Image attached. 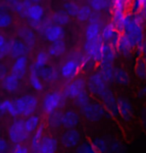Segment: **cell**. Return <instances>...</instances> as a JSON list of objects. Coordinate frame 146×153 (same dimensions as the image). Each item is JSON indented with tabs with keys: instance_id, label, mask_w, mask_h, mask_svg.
<instances>
[{
	"instance_id": "cell-1",
	"label": "cell",
	"mask_w": 146,
	"mask_h": 153,
	"mask_svg": "<svg viewBox=\"0 0 146 153\" xmlns=\"http://www.w3.org/2000/svg\"><path fill=\"white\" fill-rule=\"evenodd\" d=\"M121 33L129 37L138 48L145 41V19L142 12H126Z\"/></svg>"
},
{
	"instance_id": "cell-2",
	"label": "cell",
	"mask_w": 146,
	"mask_h": 153,
	"mask_svg": "<svg viewBox=\"0 0 146 153\" xmlns=\"http://www.w3.org/2000/svg\"><path fill=\"white\" fill-rule=\"evenodd\" d=\"M80 110H81L82 116L92 123H97L103 120L105 117L110 116L102 103L99 101H90L86 106H84Z\"/></svg>"
},
{
	"instance_id": "cell-3",
	"label": "cell",
	"mask_w": 146,
	"mask_h": 153,
	"mask_svg": "<svg viewBox=\"0 0 146 153\" xmlns=\"http://www.w3.org/2000/svg\"><path fill=\"white\" fill-rule=\"evenodd\" d=\"M66 99L63 92L53 91L49 92L44 96L42 101V109L47 115L52 113L56 110H60L62 107H64Z\"/></svg>"
},
{
	"instance_id": "cell-4",
	"label": "cell",
	"mask_w": 146,
	"mask_h": 153,
	"mask_svg": "<svg viewBox=\"0 0 146 153\" xmlns=\"http://www.w3.org/2000/svg\"><path fill=\"white\" fill-rule=\"evenodd\" d=\"M14 103L19 115H22L24 117H28L34 114L38 108V100L34 95L31 94H26L19 97L14 101Z\"/></svg>"
},
{
	"instance_id": "cell-5",
	"label": "cell",
	"mask_w": 146,
	"mask_h": 153,
	"mask_svg": "<svg viewBox=\"0 0 146 153\" xmlns=\"http://www.w3.org/2000/svg\"><path fill=\"white\" fill-rule=\"evenodd\" d=\"M30 136V133L26 130L24 125V120L15 119L9 127L8 137L12 143H23Z\"/></svg>"
},
{
	"instance_id": "cell-6",
	"label": "cell",
	"mask_w": 146,
	"mask_h": 153,
	"mask_svg": "<svg viewBox=\"0 0 146 153\" xmlns=\"http://www.w3.org/2000/svg\"><path fill=\"white\" fill-rule=\"evenodd\" d=\"M108 88H109V83L105 81L98 72H94L91 74L86 81V89L91 95L95 97H99Z\"/></svg>"
},
{
	"instance_id": "cell-7",
	"label": "cell",
	"mask_w": 146,
	"mask_h": 153,
	"mask_svg": "<svg viewBox=\"0 0 146 153\" xmlns=\"http://www.w3.org/2000/svg\"><path fill=\"white\" fill-rule=\"evenodd\" d=\"M103 42L101 37L95 40H86L83 44V52L96 64H98L102 57Z\"/></svg>"
},
{
	"instance_id": "cell-8",
	"label": "cell",
	"mask_w": 146,
	"mask_h": 153,
	"mask_svg": "<svg viewBox=\"0 0 146 153\" xmlns=\"http://www.w3.org/2000/svg\"><path fill=\"white\" fill-rule=\"evenodd\" d=\"M81 140L82 134L77 128L66 129L60 136V143L64 148L67 149H75Z\"/></svg>"
},
{
	"instance_id": "cell-9",
	"label": "cell",
	"mask_w": 146,
	"mask_h": 153,
	"mask_svg": "<svg viewBox=\"0 0 146 153\" xmlns=\"http://www.w3.org/2000/svg\"><path fill=\"white\" fill-rule=\"evenodd\" d=\"M81 66L77 60L72 57H68L63 64L60 67V76H62L65 80H72L78 76L81 72Z\"/></svg>"
},
{
	"instance_id": "cell-10",
	"label": "cell",
	"mask_w": 146,
	"mask_h": 153,
	"mask_svg": "<svg viewBox=\"0 0 146 153\" xmlns=\"http://www.w3.org/2000/svg\"><path fill=\"white\" fill-rule=\"evenodd\" d=\"M116 51L123 58L130 59L132 58L134 52L136 51V46L131 41L129 37L123 33H120L118 42L116 45Z\"/></svg>"
},
{
	"instance_id": "cell-11",
	"label": "cell",
	"mask_w": 146,
	"mask_h": 153,
	"mask_svg": "<svg viewBox=\"0 0 146 153\" xmlns=\"http://www.w3.org/2000/svg\"><path fill=\"white\" fill-rule=\"evenodd\" d=\"M86 90V81L82 77H78L70 80L63 88V94L67 99H74L81 92Z\"/></svg>"
},
{
	"instance_id": "cell-12",
	"label": "cell",
	"mask_w": 146,
	"mask_h": 153,
	"mask_svg": "<svg viewBox=\"0 0 146 153\" xmlns=\"http://www.w3.org/2000/svg\"><path fill=\"white\" fill-rule=\"evenodd\" d=\"M100 102L104 106L108 114L112 117H118V108H117V98L110 89H106L103 93L98 97Z\"/></svg>"
},
{
	"instance_id": "cell-13",
	"label": "cell",
	"mask_w": 146,
	"mask_h": 153,
	"mask_svg": "<svg viewBox=\"0 0 146 153\" xmlns=\"http://www.w3.org/2000/svg\"><path fill=\"white\" fill-rule=\"evenodd\" d=\"M120 33L121 32L114 26L113 23L109 22L107 24H103L101 32H100V37H101L102 41L104 43H109L110 45L116 48Z\"/></svg>"
},
{
	"instance_id": "cell-14",
	"label": "cell",
	"mask_w": 146,
	"mask_h": 153,
	"mask_svg": "<svg viewBox=\"0 0 146 153\" xmlns=\"http://www.w3.org/2000/svg\"><path fill=\"white\" fill-rule=\"evenodd\" d=\"M117 108H118V116L122 120L129 121L133 116V106L129 99L125 97L117 98Z\"/></svg>"
},
{
	"instance_id": "cell-15",
	"label": "cell",
	"mask_w": 146,
	"mask_h": 153,
	"mask_svg": "<svg viewBox=\"0 0 146 153\" xmlns=\"http://www.w3.org/2000/svg\"><path fill=\"white\" fill-rule=\"evenodd\" d=\"M80 124V115L77 111L73 109H67L62 112L61 116V125L65 129L77 128Z\"/></svg>"
},
{
	"instance_id": "cell-16",
	"label": "cell",
	"mask_w": 146,
	"mask_h": 153,
	"mask_svg": "<svg viewBox=\"0 0 146 153\" xmlns=\"http://www.w3.org/2000/svg\"><path fill=\"white\" fill-rule=\"evenodd\" d=\"M8 44H9V52H8V54L12 58L26 56L28 51H29V47L21 39H12L10 41H8Z\"/></svg>"
},
{
	"instance_id": "cell-17",
	"label": "cell",
	"mask_w": 146,
	"mask_h": 153,
	"mask_svg": "<svg viewBox=\"0 0 146 153\" xmlns=\"http://www.w3.org/2000/svg\"><path fill=\"white\" fill-rule=\"evenodd\" d=\"M38 74L42 81L46 83H55L60 77V71L53 65H46L38 69Z\"/></svg>"
},
{
	"instance_id": "cell-18",
	"label": "cell",
	"mask_w": 146,
	"mask_h": 153,
	"mask_svg": "<svg viewBox=\"0 0 146 153\" xmlns=\"http://www.w3.org/2000/svg\"><path fill=\"white\" fill-rule=\"evenodd\" d=\"M64 34H65V31H64L63 26H60V25L51 23L49 26L44 30L42 35L44 36V38L46 39L48 42L51 43V42L57 41V40L63 39Z\"/></svg>"
},
{
	"instance_id": "cell-19",
	"label": "cell",
	"mask_w": 146,
	"mask_h": 153,
	"mask_svg": "<svg viewBox=\"0 0 146 153\" xmlns=\"http://www.w3.org/2000/svg\"><path fill=\"white\" fill-rule=\"evenodd\" d=\"M58 150V140L54 136L44 135L38 146L39 153H55Z\"/></svg>"
},
{
	"instance_id": "cell-20",
	"label": "cell",
	"mask_w": 146,
	"mask_h": 153,
	"mask_svg": "<svg viewBox=\"0 0 146 153\" xmlns=\"http://www.w3.org/2000/svg\"><path fill=\"white\" fill-rule=\"evenodd\" d=\"M28 59L27 56H20L15 58V61L11 67V74L17 77L19 80L22 79L27 73Z\"/></svg>"
},
{
	"instance_id": "cell-21",
	"label": "cell",
	"mask_w": 146,
	"mask_h": 153,
	"mask_svg": "<svg viewBox=\"0 0 146 153\" xmlns=\"http://www.w3.org/2000/svg\"><path fill=\"white\" fill-rule=\"evenodd\" d=\"M131 78L126 69L114 66L113 69V82L119 86H127L130 84Z\"/></svg>"
},
{
	"instance_id": "cell-22",
	"label": "cell",
	"mask_w": 146,
	"mask_h": 153,
	"mask_svg": "<svg viewBox=\"0 0 146 153\" xmlns=\"http://www.w3.org/2000/svg\"><path fill=\"white\" fill-rule=\"evenodd\" d=\"M117 51L116 48L110 45L109 43H103L102 48V57L99 63H106V64L114 65V62L116 60Z\"/></svg>"
},
{
	"instance_id": "cell-23",
	"label": "cell",
	"mask_w": 146,
	"mask_h": 153,
	"mask_svg": "<svg viewBox=\"0 0 146 153\" xmlns=\"http://www.w3.org/2000/svg\"><path fill=\"white\" fill-rule=\"evenodd\" d=\"M66 44L63 41V39L61 40H57V41L51 42L50 45L48 46L47 52L49 54L50 57L53 58H59V57L63 56L66 53Z\"/></svg>"
},
{
	"instance_id": "cell-24",
	"label": "cell",
	"mask_w": 146,
	"mask_h": 153,
	"mask_svg": "<svg viewBox=\"0 0 146 153\" xmlns=\"http://www.w3.org/2000/svg\"><path fill=\"white\" fill-rule=\"evenodd\" d=\"M69 57H72V58L78 61L80 66H81L82 70H86V71L90 70V69L93 68V65L96 64V63L92 61L90 58H88L84 54V52H80V51H77V50H74L72 52H70Z\"/></svg>"
},
{
	"instance_id": "cell-25",
	"label": "cell",
	"mask_w": 146,
	"mask_h": 153,
	"mask_svg": "<svg viewBox=\"0 0 146 153\" xmlns=\"http://www.w3.org/2000/svg\"><path fill=\"white\" fill-rule=\"evenodd\" d=\"M19 38L26 44L28 47L33 48L36 44V36L34 31L29 27H21L18 30Z\"/></svg>"
},
{
	"instance_id": "cell-26",
	"label": "cell",
	"mask_w": 146,
	"mask_h": 153,
	"mask_svg": "<svg viewBox=\"0 0 146 153\" xmlns=\"http://www.w3.org/2000/svg\"><path fill=\"white\" fill-rule=\"evenodd\" d=\"M26 18L30 22H38L44 18V8L39 3H32L27 12Z\"/></svg>"
},
{
	"instance_id": "cell-27",
	"label": "cell",
	"mask_w": 146,
	"mask_h": 153,
	"mask_svg": "<svg viewBox=\"0 0 146 153\" xmlns=\"http://www.w3.org/2000/svg\"><path fill=\"white\" fill-rule=\"evenodd\" d=\"M51 22L53 24L60 25V26H65V25L69 24L71 17L68 15V13L64 10H57L54 13L51 14L49 17Z\"/></svg>"
},
{
	"instance_id": "cell-28",
	"label": "cell",
	"mask_w": 146,
	"mask_h": 153,
	"mask_svg": "<svg viewBox=\"0 0 146 153\" xmlns=\"http://www.w3.org/2000/svg\"><path fill=\"white\" fill-rule=\"evenodd\" d=\"M29 82H30L31 87H32L34 90H36V91L43 90L44 85H43V83H42V80L38 74V69H37L34 65L31 66V68H30Z\"/></svg>"
},
{
	"instance_id": "cell-29",
	"label": "cell",
	"mask_w": 146,
	"mask_h": 153,
	"mask_svg": "<svg viewBox=\"0 0 146 153\" xmlns=\"http://www.w3.org/2000/svg\"><path fill=\"white\" fill-rule=\"evenodd\" d=\"M102 25L97 24L94 22H88L86 28H85V39L86 40H95L100 38V32H101Z\"/></svg>"
},
{
	"instance_id": "cell-30",
	"label": "cell",
	"mask_w": 146,
	"mask_h": 153,
	"mask_svg": "<svg viewBox=\"0 0 146 153\" xmlns=\"http://www.w3.org/2000/svg\"><path fill=\"white\" fill-rule=\"evenodd\" d=\"M19 79L15 77L14 75H6L3 79H2V87L8 92H16L19 89Z\"/></svg>"
},
{
	"instance_id": "cell-31",
	"label": "cell",
	"mask_w": 146,
	"mask_h": 153,
	"mask_svg": "<svg viewBox=\"0 0 146 153\" xmlns=\"http://www.w3.org/2000/svg\"><path fill=\"white\" fill-rule=\"evenodd\" d=\"M113 69L114 65L106 64V63H98V73L107 83L113 82Z\"/></svg>"
},
{
	"instance_id": "cell-32",
	"label": "cell",
	"mask_w": 146,
	"mask_h": 153,
	"mask_svg": "<svg viewBox=\"0 0 146 153\" xmlns=\"http://www.w3.org/2000/svg\"><path fill=\"white\" fill-rule=\"evenodd\" d=\"M134 74L137 79L146 81V60L141 56H139L136 60L135 66H134Z\"/></svg>"
},
{
	"instance_id": "cell-33",
	"label": "cell",
	"mask_w": 146,
	"mask_h": 153,
	"mask_svg": "<svg viewBox=\"0 0 146 153\" xmlns=\"http://www.w3.org/2000/svg\"><path fill=\"white\" fill-rule=\"evenodd\" d=\"M44 124L40 123V125L37 127L36 130L33 132V135L31 137V148H32V151L34 152H37V150H38L40 141H41L42 137L44 136Z\"/></svg>"
},
{
	"instance_id": "cell-34",
	"label": "cell",
	"mask_w": 146,
	"mask_h": 153,
	"mask_svg": "<svg viewBox=\"0 0 146 153\" xmlns=\"http://www.w3.org/2000/svg\"><path fill=\"white\" fill-rule=\"evenodd\" d=\"M88 5L91 7L93 12L100 13L111 7L110 0H88Z\"/></svg>"
},
{
	"instance_id": "cell-35",
	"label": "cell",
	"mask_w": 146,
	"mask_h": 153,
	"mask_svg": "<svg viewBox=\"0 0 146 153\" xmlns=\"http://www.w3.org/2000/svg\"><path fill=\"white\" fill-rule=\"evenodd\" d=\"M61 116H62V111L56 110L52 112V113L48 114L47 117V124L50 128L52 129H58L59 127H61Z\"/></svg>"
},
{
	"instance_id": "cell-36",
	"label": "cell",
	"mask_w": 146,
	"mask_h": 153,
	"mask_svg": "<svg viewBox=\"0 0 146 153\" xmlns=\"http://www.w3.org/2000/svg\"><path fill=\"white\" fill-rule=\"evenodd\" d=\"M41 123V120H40V117L38 115H30V116L26 117V119L24 120V125L26 130L29 132V133H33L34 131L37 129V127L40 125Z\"/></svg>"
},
{
	"instance_id": "cell-37",
	"label": "cell",
	"mask_w": 146,
	"mask_h": 153,
	"mask_svg": "<svg viewBox=\"0 0 146 153\" xmlns=\"http://www.w3.org/2000/svg\"><path fill=\"white\" fill-rule=\"evenodd\" d=\"M91 142L93 144V147L95 149L96 153H105L108 152V147H109V141L103 137L97 136L94 139L91 140Z\"/></svg>"
},
{
	"instance_id": "cell-38",
	"label": "cell",
	"mask_w": 146,
	"mask_h": 153,
	"mask_svg": "<svg viewBox=\"0 0 146 153\" xmlns=\"http://www.w3.org/2000/svg\"><path fill=\"white\" fill-rule=\"evenodd\" d=\"M93 14V10L89 5H83L79 6L78 12L76 14V18L79 22H88L91 15Z\"/></svg>"
},
{
	"instance_id": "cell-39",
	"label": "cell",
	"mask_w": 146,
	"mask_h": 153,
	"mask_svg": "<svg viewBox=\"0 0 146 153\" xmlns=\"http://www.w3.org/2000/svg\"><path fill=\"white\" fill-rule=\"evenodd\" d=\"M12 23V16L4 6L0 5V28H6Z\"/></svg>"
},
{
	"instance_id": "cell-40",
	"label": "cell",
	"mask_w": 146,
	"mask_h": 153,
	"mask_svg": "<svg viewBox=\"0 0 146 153\" xmlns=\"http://www.w3.org/2000/svg\"><path fill=\"white\" fill-rule=\"evenodd\" d=\"M49 54L46 51H39L38 53L36 54V58H35V62H34V66L37 68V69H40L44 66H46L48 64V61H49Z\"/></svg>"
},
{
	"instance_id": "cell-41",
	"label": "cell",
	"mask_w": 146,
	"mask_h": 153,
	"mask_svg": "<svg viewBox=\"0 0 146 153\" xmlns=\"http://www.w3.org/2000/svg\"><path fill=\"white\" fill-rule=\"evenodd\" d=\"M74 103L78 108H83L84 106H86L88 103L91 101V97H90V93L87 90L81 92L78 96H76L74 98Z\"/></svg>"
},
{
	"instance_id": "cell-42",
	"label": "cell",
	"mask_w": 146,
	"mask_h": 153,
	"mask_svg": "<svg viewBox=\"0 0 146 153\" xmlns=\"http://www.w3.org/2000/svg\"><path fill=\"white\" fill-rule=\"evenodd\" d=\"M31 4L32 3H31L29 0H21V1L19 2V4L16 6L15 9H14V11H15L20 17H22V18H26L28 9H29Z\"/></svg>"
},
{
	"instance_id": "cell-43",
	"label": "cell",
	"mask_w": 146,
	"mask_h": 153,
	"mask_svg": "<svg viewBox=\"0 0 146 153\" xmlns=\"http://www.w3.org/2000/svg\"><path fill=\"white\" fill-rule=\"evenodd\" d=\"M77 153H96L91 141H81L75 148Z\"/></svg>"
},
{
	"instance_id": "cell-44",
	"label": "cell",
	"mask_w": 146,
	"mask_h": 153,
	"mask_svg": "<svg viewBox=\"0 0 146 153\" xmlns=\"http://www.w3.org/2000/svg\"><path fill=\"white\" fill-rule=\"evenodd\" d=\"M79 9V5L74 1H71V0H68V1H65L63 4V10L66 11L68 13V15L70 17H76V14L78 12Z\"/></svg>"
},
{
	"instance_id": "cell-45",
	"label": "cell",
	"mask_w": 146,
	"mask_h": 153,
	"mask_svg": "<svg viewBox=\"0 0 146 153\" xmlns=\"http://www.w3.org/2000/svg\"><path fill=\"white\" fill-rule=\"evenodd\" d=\"M111 12H126L127 5L124 0H110Z\"/></svg>"
},
{
	"instance_id": "cell-46",
	"label": "cell",
	"mask_w": 146,
	"mask_h": 153,
	"mask_svg": "<svg viewBox=\"0 0 146 153\" xmlns=\"http://www.w3.org/2000/svg\"><path fill=\"white\" fill-rule=\"evenodd\" d=\"M2 105L5 109V111L8 112L12 117H17L19 115L18 111H17V108L15 106V103L12 102L10 100H4L2 101Z\"/></svg>"
},
{
	"instance_id": "cell-47",
	"label": "cell",
	"mask_w": 146,
	"mask_h": 153,
	"mask_svg": "<svg viewBox=\"0 0 146 153\" xmlns=\"http://www.w3.org/2000/svg\"><path fill=\"white\" fill-rule=\"evenodd\" d=\"M146 4V0H132L131 3L128 5L130 12L136 13V12H141L143 7Z\"/></svg>"
},
{
	"instance_id": "cell-48",
	"label": "cell",
	"mask_w": 146,
	"mask_h": 153,
	"mask_svg": "<svg viewBox=\"0 0 146 153\" xmlns=\"http://www.w3.org/2000/svg\"><path fill=\"white\" fill-rule=\"evenodd\" d=\"M124 151V147L119 141L117 140H112L109 142V147H108V152H122Z\"/></svg>"
},
{
	"instance_id": "cell-49",
	"label": "cell",
	"mask_w": 146,
	"mask_h": 153,
	"mask_svg": "<svg viewBox=\"0 0 146 153\" xmlns=\"http://www.w3.org/2000/svg\"><path fill=\"white\" fill-rule=\"evenodd\" d=\"M12 152H14V153H27V152H29V149H28L25 145H23L22 143H16L13 147Z\"/></svg>"
},
{
	"instance_id": "cell-50",
	"label": "cell",
	"mask_w": 146,
	"mask_h": 153,
	"mask_svg": "<svg viewBox=\"0 0 146 153\" xmlns=\"http://www.w3.org/2000/svg\"><path fill=\"white\" fill-rule=\"evenodd\" d=\"M8 52H9V44H8V41H7L2 47H0V60L2 58H4L8 54Z\"/></svg>"
},
{
	"instance_id": "cell-51",
	"label": "cell",
	"mask_w": 146,
	"mask_h": 153,
	"mask_svg": "<svg viewBox=\"0 0 146 153\" xmlns=\"http://www.w3.org/2000/svg\"><path fill=\"white\" fill-rule=\"evenodd\" d=\"M136 50H138L139 55L141 57H143V58L146 60V39H145V41L136 49Z\"/></svg>"
},
{
	"instance_id": "cell-52",
	"label": "cell",
	"mask_w": 146,
	"mask_h": 153,
	"mask_svg": "<svg viewBox=\"0 0 146 153\" xmlns=\"http://www.w3.org/2000/svg\"><path fill=\"white\" fill-rule=\"evenodd\" d=\"M21 1V0H5V2H6L7 6L11 8L12 10H14L16 8L17 5L19 4V2Z\"/></svg>"
},
{
	"instance_id": "cell-53",
	"label": "cell",
	"mask_w": 146,
	"mask_h": 153,
	"mask_svg": "<svg viewBox=\"0 0 146 153\" xmlns=\"http://www.w3.org/2000/svg\"><path fill=\"white\" fill-rule=\"evenodd\" d=\"M7 75V68L4 64L0 63V80H2Z\"/></svg>"
},
{
	"instance_id": "cell-54",
	"label": "cell",
	"mask_w": 146,
	"mask_h": 153,
	"mask_svg": "<svg viewBox=\"0 0 146 153\" xmlns=\"http://www.w3.org/2000/svg\"><path fill=\"white\" fill-rule=\"evenodd\" d=\"M138 97L140 99H146V84L143 85L138 91Z\"/></svg>"
},
{
	"instance_id": "cell-55",
	"label": "cell",
	"mask_w": 146,
	"mask_h": 153,
	"mask_svg": "<svg viewBox=\"0 0 146 153\" xmlns=\"http://www.w3.org/2000/svg\"><path fill=\"white\" fill-rule=\"evenodd\" d=\"M8 148L7 142L5 141L3 138L0 137V152H5Z\"/></svg>"
},
{
	"instance_id": "cell-56",
	"label": "cell",
	"mask_w": 146,
	"mask_h": 153,
	"mask_svg": "<svg viewBox=\"0 0 146 153\" xmlns=\"http://www.w3.org/2000/svg\"><path fill=\"white\" fill-rule=\"evenodd\" d=\"M140 117H141V121H142L143 125H144L145 128H146V107H144L141 110V113H140Z\"/></svg>"
},
{
	"instance_id": "cell-57",
	"label": "cell",
	"mask_w": 146,
	"mask_h": 153,
	"mask_svg": "<svg viewBox=\"0 0 146 153\" xmlns=\"http://www.w3.org/2000/svg\"><path fill=\"white\" fill-rule=\"evenodd\" d=\"M5 113H6V111H5L3 105H2V102H0V118L3 116Z\"/></svg>"
},
{
	"instance_id": "cell-58",
	"label": "cell",
	"mask_w": 146,
	"mask_h": 153,
	"mask_svg": "<svg viewBox=\"0 0 146 153\" xmlns=\"http://www.w3.org/2000/svg\"><path fill=\"white\" fill-rule=\"evenodd\" d=\"M6 42L7 41H6V39L4 38V36H2L1 34H0V47H2Z\"/></svg>"
},
{
	"instance_id": "cell-59",
	"label": "cell",
	"mask_w": 146,
	"mask_h": 153,
	"mask_svg": "<svg viewBox=\"0 0 146 153\" xmlns=\"http://www.w3.org/2000/svg\"><path fill=\"white\" fill-rule=\"evenodd\" d=\"M31 3H39V2H41L42 0H29Z\"/></svg>"
},
{
	"instance_id": "cell-60",
	"label": "cell",
	"mask_w": 146,
	"mask_h": 153,
	"mask_svg": "<svg viewBox=\"0 0 146 153\" xmlns=\"http://www.w3.org/2000/svg\"><path fill=\"white\" fill-rule=\"evenodd\" d=\"M124 1H125V3H126L127 8H128V5H129V4L131 3V1H132V0H124Z\"/></svg>"
}]
</instances>
